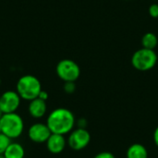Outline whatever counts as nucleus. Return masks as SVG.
I'll list each match as a JSON object with an SVG mask.
<instances>
[{
  "mask_svg": "<svg viewBox=\"0 0 158 158\" xmlns=\"http://www.w3.org/2000/svg\"><path fill=\"white\" fill-rule=\"evenodd\" d=\"M45 123L52 133L68 135L75 129L76 118L69 109L57 107L48 114Z\"/></svg>",
  "mask_w": 158,
  "mask_h": 158,
  "instance_id": "1",
  "label": "nucleus"
},
{
  "mask_svg": "<svg viewBox=\"0 0 158 158\" xmlns=\"http://www.w3.org/2000/svg\"><path fill=\"white\" fill-rule=\"evenodd\" d=\"M0 126L2 133L12 141L19 138L25 130L24 120L17 112L3 114L0 119Z\"/></svg>",
  "mask_w": 158,
  "mask_h": 158,
  "instance_id": "2",
  "label": "nucleus"
},
{
  "mask_svg": "<svg viewBox=\"0 0 158 158\" xmlns=\"http://www.w3.org/2000/svg\"><path fill=\"white\" fill-rule=\"evenodd\" d=\"M42 90L41 81L33 75H24L20 77L16 85V91L20 98L29 102L37 98Z\"/></svg>",
  "mask_w": 158,
  "mask_h": 158,
  "instance_id": "3",
  "label": "nucleus"
},
{
  "mask_svg": "<svg viewBox=\"0 0 158 158\" xmlns=\"http://www.w3.org/2000/svg\"><path fill=\"white\" fill-rule=\"evenodd\" d=\"M157 63V55L155 50L141 48L134 52L131 57V65L140 71H147L155 68Z\"/></svg>",
  "mask_w": 158,
  "mask_h": 158,
  "instance_id": "4",
  "label": "nucleus"
},
{
  "mask_svg": "<svg viewBox=\"0 0 158 158\" xmlns=\"http://www.w3.org/2000/svg\"><path fill=\"white\" fill-rule=\"evenodd\" d=\"M56 75L64 82L76 81L81 75V69L79 65L71 59L60 60L56 68Z\"/></svg>",
  "mask_w": 158,
  "mask_h": 158,
  "instance_id": "5",
  "label": "nucleus"
},
{
  "mask_svg": "<svg viewBox=\"0 0 158 158\" xmlns=\"http://www.w3.org/2000/svg\"><path fill=\"white\" fill-rule=\"evenodd\" d=\"M91 142V134L86 129L76 128L69 133L67 138L68 145L74 151H81Z\"/></svg>",
  "mask_w": 158,
  "mask_h": 158,
  "instance_id": "6",
  "label": "nucleus"
},
{
  "mask_svg": "<svg viewBox=\"0 0 158 158\" xmlns=\"http://www.w3.org/2000/svg\"><path fill=\"white\" fill-rule=\"evenodd\" d=\"M21 100L17 91H6L0 95V110L3 114L17 112L20 106Z\"/></svg>",
  "mask_w": 158,
  "mask_h": 158,
  "instance_id": "7",
  "label": "nucleus"
},
{
  "mask_svg": "<svg viewBox=\"0 0 158 158\" xmlns=\"http://www.w3.org/2000/svg\"><path fill=\"white\" fill-rule=\"evenodd\" d=\"M52 134L46 123L36 122L30 126L28 130V137L34 143H45Z\"/></svg>",
  "mask_w": 158,
  "mask_h": 158,
  "instance_id": "8",
  "label": "nucleus"
},
{
  "mask_svg": "<svg viewBox=\"0 0 158 158\" xmlns=\"http://www.w3.org/2000/svg\"><path fill=\"white\" fill-rule=\"evenodd\" d=\"M45 144L46 149L49 153L53 155H59L65 150L66 146L68 145V143L65 135L52 133L46 141Z\"/></svg>",
  "mask_w": 158,
  "mask_h": 158,
  "instance_id": "9",
  "label": "nucleus"
},
{
  "mask_svg": "<svg viewBox=\"0 0 158 158\" xmlns=\"http://www.w3.org/2000/svg\"><path fill=\"white\" fill-rule=\"evenodd\" d=\"M47 112L46 101L40 99L39 97L29 102L28 105V113L29 115L35 119L43 118Z\"/></svg>",
  "mask_w": 158,
  "mask_h": 158,
  "instance_id": "10",
  "label": "nucleus"
},
{
  "mask_svg": "<svg viewBox=\"0 0 158 158\" xmlns=\"http://www.w3.org/2000/svg\"><path fill=\"white\" fill-rule=\"evenodd\" d=\"M3 156L5 158H24L25 149L19 143L11 142L5 151Z\"/></svg>",
  "mask_w": 158,
  "mask_h": 158,
  "instance_id": "11",
  "label": "nucleus"
},
{
  "mask_svg": "<svg viewBox=\"0 0 158 158\" xmlns=\"http://www.w3.org/2000/svg\"><path fill=\"white\" fill-rule=\"evenodd\" d=\"M126 158H148V151L144 145L141 143H133L128 148Z\"/></svg>",
  "mask_w": 158,
  "mask_h": 158,
  "instance_id": "12",
  "label": "nucleus"
},
{
  "mask_svg": "<svg viewBox=\"0 0 158 158\" xmlns=\"http://www.w3.org/2000/svg\"><path fill=\"white\" fill-rule=\"evenodd\" d=\"M158 44L157 36L154 32H146L142 37V45L143 48L155 50Z\"/></svg>",
  "mask_w": 158,
  "mask_h": 158,
  "instance_id": "13",
  "label": "nucleus"
},
{
  "mask_svg": "<svg viewBox=\"0 0 158 158\" xmlns=\"http://www.w3.org/2000/svg\"><path fill=\"white\" fill-rule=\"evenodd\" d=\"M12 140H10L7 136H6L4 133H0V156H3L5 151L6 150L7 146L10 144Z\"/></svg>",
  "mask_w": 158,
  "mask_h": 158,
  "instance_id": "14",
  "label": "nucleus"
},
{
  "mask_svg": "<svg viewBox=\"0 0 158 158\" xmlns=\"http://www.w3.org/2000/svg\"><path fill=\"white\" fill-rule=\"evenodd\" d=\"M64 92L68 94H71L76 91V84L75 81H66L63 86Z\"/></svg>",
  "mask_w": 158,
  "mask_h": 158,
  "instance_id": "15",
  "label": "nucleus"
},
{
  "mask_svg": "<svg viewBox=\"0 0 158 158\" xmlns=\"http://www.w3.org/2000/svg\"><path fill=\"white\" fill-rule=\"evenodd\" d=\"M148 12L152 18H158V4H152L148 8Z\"/></svg>",
  "mask_w": 158,
  "mask_h": 158,
  "instance_id": "16",
  "label": "nucleus"
},
{
  "mask_svg": "<svg viewBox=\"0 0 158 158\" xmlns=\"http://www.w3.org/2000/svg\"><path fill=\"white\" fill-rule=\"evenodd\" d=\"M94 158H116V156H115L114 154H112L111 152L104 151V152L98 153Z\"/></svg>",
  "mask_w": 158,
  "mask_h": 158,
  "instance_id": "17",
  "label": "nucleus"
},
{
  "mask_svg": "<svg viewBox=\"0 0 158 158\" xmlns=\"http://www.w3.org/2000/svg\"><path fill=\"white\" fill-rule=\"evenodd\" d=\"M76 125L77 128H81V129H86L87 127V120L83 118H79L78 120H76Z\"/></svg>",
  "mask_w": 158,
  "mask_h": 158,
  "instance_id": "18",
  "label": "nucleus"
},
{
  "mask_svg": "<svg viewBox=\"0 0 158 158\" xmlns=\"http://www.w3.org/2000/svg\"><path fill=\"white\" fill-rule=\"evenodd\" d=\"M48 93L46 92V91H44V90H42L41 91V93L39 94V98L40 99H42V100H44V101H46L47 99H48Z\"/></svg>",
  "mask_w": 158,
  "mask_h": 158,
  "instance_id": "19",
  "label": "nucleus"
},
{
  "mask_svg": "<svg viewBox=\"0 0 158 158\" xmlns=\"http://www.w3.org/2000/svg\"><path fill=\"white\" fill-rule=\"evenodd\" d=\"M153 138H154V143H155L156 146L158 147V127L156 128V130H155V131H154V136H153Z\"/></svg>",
  "mask_w": 158,
  "mask_h": 158,
  "instance_id": "20",
  "label": "nucleus"
},
{
  "mask_svg": "<svg viewBox=\"0 0 158 158\" xmlns=\"http://www.w3.org/2000/svg\"><path fill=\"white\" fill-rule=\"evenodd\" d=\"M2 116H3V113H2V111L0 110V119H1V118H2Z\"/></svg>",
  "mask_w": 158,
  "mask_h": 158,
  "instance_id": "21",
  "label": "nucleus"
},
{
  "mask_svg": "<svg viewBox=\"0 0 158 158\" xmlns=\"http://www.w3.org/2000/svg\"><path fill=\"white\" fill-rule=\"evenodd\" d=\"M0 158H5V157H4L3 156H0Z\"/></svg>",
  "mask_w": 158,
  "mask_h": 158,
  "instance_id": "22",
  "label": "nucleus"
},
{
  "mask_svg": "<svg viewBox=\"0 0 158 158\" xmlns=\"http://www.w3.org/2000/svg\"><path fill=\"white\" fill-rule=\"evenodd\" d=\"M2 132V131H1V126H0V133Z\"/></svg>",
  "mask_w": 158,
  "mask_h": 158,
  "instance_id": "23",
  "label": "nucleus"
},
{
  "mask_svg": "<svg viewBox=\"0 0 158 158\" xmlns=\"http://www.w3.org/2000/svg\"><path fill=\"white\" fill-rule=\"evenodd\" d=\"M0 85H1V79H0Z\"/></svg>",
  "mask_w": 158,
  "mask_h": 158,
  "instance_id": "24",
  "label": "nucleus"
}]
</instances>
